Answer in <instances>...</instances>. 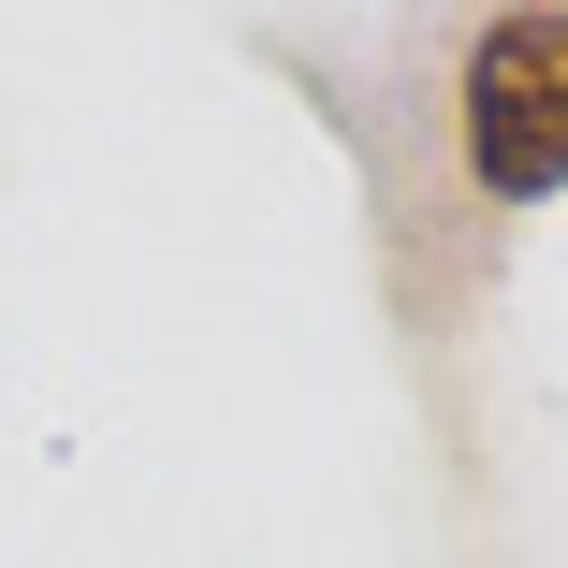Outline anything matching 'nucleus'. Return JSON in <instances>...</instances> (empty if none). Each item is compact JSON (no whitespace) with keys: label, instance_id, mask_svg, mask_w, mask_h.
I'll list each match as a JSON object with an SVG mask.
<instances>
[{"label":"nucleus","instance_id":"f257e3e1","mask_svg":"<svg viewBox=\"0 0 568 568\" xmlns=\"http://www.w3.org/2000/svg\"><path fill=\"white\" fill-rule=\"evenodd\" d=\"M452 161L481 204H554L568 190V16H481L452 59Z\"/></svg>","mask_w":568,"mask_h":568}]
</instances>
